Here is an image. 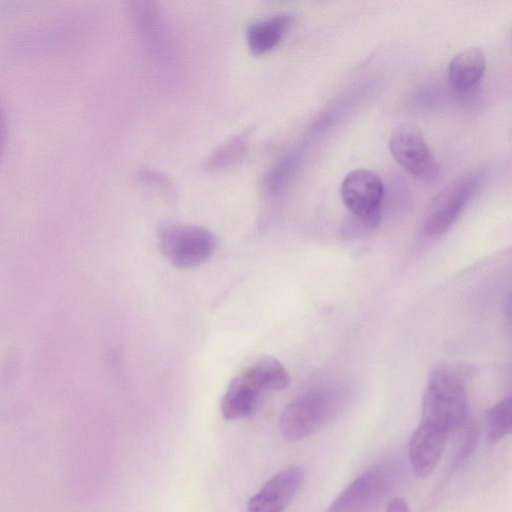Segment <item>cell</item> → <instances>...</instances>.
Listing matches in <instances>:
<instances>
[{
	"mask_svg": "<svg viewBox=\"0 0 512 512\" xmlns=\"http://www.w3.org/2000/svg\"><path fill=\"white\" fill-rule=\"evenodd\" d=\"M463 377L453 367L439 365L430 373L422 401V422L455 432L468 418Z\"/></svg>",
	"mask_w": 512,
	"mask_h": 512,
	"instance_id": "1",
	"label": "cell"
},
{
	"mask_svg": "<svg viewBox=\"0 0 512 512\" xmlns=\"http://www.w3.org/2000/svg\"><path fill=\"white\" fill-rule=\"evenodd\" d=\"M389 463L374 465L359 474L331 502L325 512H372L391 494L397 473Z\"/></svg>",
	"mask_w": 512,
	"mask_h": 512,
	"instance_id": "2",
	"label": "cell"
},
{
	"mask_svg": "<svg viewBox=\"0 0 512 512\" xmlns=\"http://www.w3.org/2000/svg\"><path fill=\"white\" fill-rule=\"evenodd\" d=\"M337 409L338 402L330 392L308 391L284 408L279 419L280 433L289 442L305 439L325 425Z\"/></svg>",
	"mask_w": 512,
	"mask_h": 512,
	"instance_id": "3",
	"label": "cell"
},
{
	"mask_svg": "<svg viewBox=\"0 0 512 512\" xmlns=\"http://www.w3.org/2000/svg\"><path fill=\"white\" fill-rule=\"evenodd\" d=\"M160 248L177 268H193L206 262L217 247L215 236L206 228L191 224H172L159 234Z\"/></svg>",
	"mask_w": 512,
	"mask_h": 512,
	"instance_id": "4",
	"label": "cell"
},
{
	"mask_svg": "<svg viewBox=\"0 0 512 512\" xmlns=\"http://www.w3.org/2000/svg\"><path fill=\"white\" fill-rule=\"evenodd\" d=\"M482 176L480 171L466 173L439 191L427 208L423 232L429 236H436L447 231L477 190Z\"/></svg>",
	"mask_w": 512,
	"mask_h": 512,
	"instance_id": "5",
	"label": "cell"
},
{
	"mask_svg": "<svg viewBox=\"0 0 512 512\" xmlns=\"http://www.w3.org/2000/svg\"><path fill=\"white\" fill-rule=\"evenodd\" d=\"M341 198L346 208L367 228L380 222V207L384 196L381 178L367 169L349 172L341 184Z\"/></svg>",
	"mask_w": 512,
	"mask_h": 512,
	"instance_id": "6",
	"label": "cell"
},
{
	"mask_svg": "<svg viewBox=\"0 0 512 512\" xmlns=\"http://www.w3.org/2000/svg\"><path fill=\"white\" fill-rule=\"evenodd\" d=\"M389 150L397 163L414 177L428 181L437 176L439 166L416 126L404 123L395 127L390 134Z\"/></svg>",
	"mask_w": 512,
	"mask_h": 512,
	"instance_id": "7",
	"label": "cell"
},
{
	"mask_svg": "<svg viewBox=\"0 0 512 512\" xmlns=\"http://www.w3.org/2000/svg\"><path fill=\"white\" fill-rule=\"evenodd\" d=\"M301 466L288 467L270 478L247 503V512H284L305 481Z\"/></svg>",
	"mask_w": 512,
	"mask_h": 512,
	"instance_id": "8",
	"label": "cell"
},
{
	"mask_svg": "<svg viewBox=\"0 0 512 512\" xmlns=\"http://www.w3.org/2000/svg\"><path fill=\"white\" fill-rule=\"evenodd\" d=\"M449 434L426 422L415 429L408 443V458L416 476L425 478L433 473L445 451Z\"/></svg>",
	"mask_w": 512,
	"mask_h": 512,
	"instance_id": "9",
	"label": "cell"
},
{
	"mask_svg": "<svg viewBox=\"0 0 512 512\" xmlns=\"http://www.w3.org/2000/svg\"><path fill=\"white\" fill-rule=\"evenodd\" d=\"M133 16L149 52L163 63L170 54L168 34L155 4L147 1L133 3Z\"/></svg>",
	"mask_w": 512,
	"mask_h": 512,
	"instance_id": "10",
	"label": "cell"
},
{
	"mask_svg": "<svg viewBox=\"0 0 512 512\" xmlns=\"http://www.w3.org/2000/svg\"><path fill=\"white\" fill-rule=\"evenodd\" d=\"M243 372L229 383L221 400V413L227 420H238L252 415L258 408L263 394Z\"/></svg>",
	"mask_w": 512,
	"mask_h": 512,
	"instance_id": "11",
	"label": "cell"
},
{
	"mask_svg": "<svg viewBox=\"0 0 512 512\" xmlns=\"http://www.w3.org/2000/svg\"><path fill=\"white\" fill-rule=\"evenodd\" d=\"M485 69L484 52L478 47H470L451 59L448 67L449 80L458 91H468L481 81Z\"/></svg>",
	"mask_w": 512,
	"mask_h": 512,
	"instance_id": "12",
	"label": "cell"
},
{
	"mask_svg": "<svg viewBox=\"0 0 512 512\" xmlns=\"http://www.w3.org/2000/svg\"><path fill=\"white\" fill-rule=\"evenodd\" d=\"M293 22L288 13L273 15L250 25L246 33L249 49L254 54H264L283 39Z\"/></svg>",
	"mask_w": 512,
	"mask_h": 512,
	"instance_id": "13",
	"label": "cell"
},
{
	"mask_svg": "<svg viewBox=\"0 0 512 512\" xmlns=\"http://www.w3.org/2000/svg\"><path fill=\"white\" fill-rule=\"evenodd\" d=\"M261 390H283L290 383V376L284 365L272 356L256 359L242 371Z\"/></svg>",
	"mask_w": 512,
	"mask_h": 512,
	"instance_id": "14",
	"label": "cell"
},
{
	"mask_svg": "<svg viewBox=\"0 0 512 512\" xmlns=\"http://www.w3.org/2000/svg\"><path fill=\"white\" fill-rule=\"evenodd\" d=\"M511 398L500 400L490 407L484 416V431L487 443L495 444L511 432Z\"/></svg>",
	"mask_w": 512,
	"mask_h": 512,
	"instance_id": "15",
	"label": "cell"
},
{
	"mask_svg": "<svg viewBox=\"0 0 512 512\" xmlns=\"http://www.w3.org/2000/svg\"><path fill=\"white\" fill-rule=\"evenodd\" d=\"M457 430L460 435L458 449L453 459L454 467L462 465L473 454L478 441L477 426L469 417Z\"/></svg>",
	"mask_w": 512,
	"mask_h": 512,
	"instance_id": "16",
	"label": "cell"
},
{
	"mask_svg": "<svg viewBox=\"0 0 512 512\" xmlns=\"http://www.w3.org/2000/svg\"><path fill=\"white\" fill-rule=\"evenodd\" d=\"M247 146V135L242 134L230 140L222 146L211 158L210 165L220 167L237 160L245 151Z\"/></svg>",
	"mask_w": 512,
	"mask_h": 512,
	"instance_id": "17",
	"label": "cell"
},
{
	"mask_svg": "<svg viewBox=\"0 0 512 512\" xmlns=\"http://www.w3.org/2000/svg\"><path fill=\"white\" fill-rule=\"evenodd\" d=\"M8 128L6 113L2 105L0 104V163L4 153L6 140H7Z\"/></svg>",
	"mask_w": 512,
	"mask_h": 512,
	"instance_id": "18",
	"label": "cell"
},
{
	"mask_svg": "<svg viewBox=\"0 0 512 512\" xmlns=\"http://www.w3.org/2000/svg\"><path fill=\"white\" fill-rule=\"evenodd\" d=\"M386 512H411V510L403 498L396 497L389 502Z\"/></svg>",
	"mask_w": 512,
	"mask_h": 512,
	"instance_id": "19",
	"label": "cell"
}]
</instances>
